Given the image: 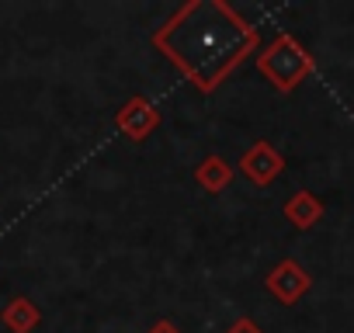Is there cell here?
I'll list each match as a JSON object with an SVG mask.
<instances>
[{
    "instance_id": "cell-2",
    "label": "cell",
    "mask_w": 354,
    "mask_h": 333,
    "mask_svg": "<svg viewBox=\"0 0 354 333\" xmlns=\"http://www.w3.org/2000/svg\"><path fill=\"white\" fill-rule=\"evenodd\" d=\"M257 70L278 94H292L313 73V56L295 35L281 32L257 53Z\"/></svg>"
},
{
    "instance_id": "cell-7",
    "label": "cell",
    "mask_w": 354,
    "mask_h": 333,
    "mask_svg": "<svg viewBox=\"0 0 354 333\" xmlns=\"http://www.w3.org/2000/svg\"><path fill=\"white\" fill-rule=\"evenodd\" d=\"M281 216L295 226V229H313L319 219H323V202L313 195V191H295L285 205H281Z\"/></svg>"
},
{
    "instance_id": "cell-10",
    "label": "cell",
    "mask_w": 354,
    "mask_h": 333,
    "mask_svg": "<svg viewBox=\"0 0 354 333\" xmlns=\"http://www.w3.org/2000/svg\"><path fill=\"white\" fill-rule=\"evenodd\" d=\"M146 333H181V330H177V323H170V319H156Z\"/></svg>"
},
{
    "instance_id": "cell-1",
    "label": "cell",
    "mask_w": 354,
    "mask_h": 333,
    "mask_svg": "<svg viewBox=\"0 0 354 333\" xmlns=\"http://www.w3.org/2000/svg\"><path fill=\"white\" fill-rule=\"evenodd\" d=\"M153 46L195 91L212 94L250 53H257L261 35L223 0H188L153 32Z\"/></svg>"
},
{
    "instance_id": "cell-6",
    "label": "cell",
    "mask_w": 354,
    "mask_h": 333,
    "mask_svg": "<svg viewBox=\"0 0 354 333\" xmlns=\"http://www.w3.org/2000/svg\"><path fill=\"white\" fill-rule=\"evenodd\" d=\"M233 178H236V166H233L226 156H219V153H209V156L195 166V184H198L205 195H223V191L233 184Z\"/></svg>"
},
{
    "instance_id": "cell-3",
    "label": "cell",
    "mask_w": 354,
    "mask_h": 333,
    "mask_svg": "<svg viewBox=\"0 0 354 333\" xmlns=\"http://www.w3.org/2000/svg\"><path fill=\"white\" fill-rule=\"evenodd\" d=\"M236 166H240V174L254 188H271L281 178V171H285V156H281V149H274V142L257 139L250 149H243V156H240Z\"/></svg>"
},
{
    "instance_id": "cell-5",
    "label": "cell",
    "mask_w": 354,
    "mask_h": 333,
    "mask_svg": "<svg viewBox=\"0 0 354 333\" xmlns=\"http://www.w3.org/2000/svg\"><path fill=\"white\" fill-rule=\"evenodd\" d=\"M264 288H268V295L278 298L281 305H295V302L313 288V278H309V271H306L299 260L285 257V260H278V264L268 271Z\"/></svg>"
},
{
    "instance_id": "cell-9",
    "label": "cell",
    "mask_w": 354,
    "mask_h": 333,
    "mask_svg": "<svg viewBox=\"0 0 354 333\" xmlns=\"http://www.w3.org/2000/svg\"><path fill=\"white\" fill-rule=\"evenodd\" d=\"M226 333H264V330H261L250 316H240V319H233V323H230V330H226Z\"/></svg>"
},
{
    "instance_id": "cell-4",
    "label": "cell",
    "mask_w": 354,
    "mask_h": 333,
    "mask_svg": "<svg viewBox=\"0 0 354 333\" xmlns=\"http://www.w3.org/2000/svg\"><path fill=\"white\" fill-rule=\"evenodd\" d=\"M115 129H118L129 142H146V139L160 129V111H156V104H153L149 97L132 94V97L118 108Z\"/></svg>"
},
{
    "instance_id": "cell-8",
    "label": "cell",
    "mask_w": 354,
    "mask_h": 333,
    "mask_svg": "<svg viewBox=\"0 0 354 333\" xmlns=\"http://www.w3.org/2000/svg\"><path fill=\"white\" fill-rule=\"evenodd\" d=\"M0 323L8 326V333H32L42 323V309L28 295H15L0 312Z\"/></svg>"
}]
</instances>
